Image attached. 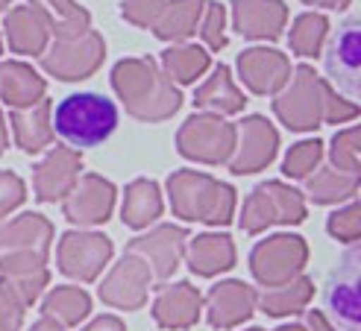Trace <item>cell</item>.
Instances as JSON below:
<instances>
[{"label":"cell","mask_w":361,"mask_h":331,"mask_svg":"<svg viewBox=\"0 0 361 331\" xmlns=\"http://www.w3.org/2000/svg\"><path fill=\"white\" fill-rule=\"evenodd\" d=\"M276 118L291 132H314L323 123H347L358 118V106L320 77L312 65H297L274 100Z\"/></svg>","instance_id":"6da1fadb"},{"label":"cell","mask_w":361,"mask_h":331,"mask_svg":"<svg viewBox=\"0 0 361 331\" xmlns=\"http://www.w3.org/2000/svg\"><path fill=\"white\" fill-rule=\"evenodd\" d=\"M112 88L118 100L123 103L126 115H133L135 120L144 123L168 120L183 106L179 88L165 77V70L150 56L121 59L112 68Z\"/></svg>","instance_id":"7a4b0ae2"},{"label":"cell","mask_w":361,"mask_h":331,"mask_svg":"<svg viewBox=\"0 0 361 331\" xmlns=\"http://www.w3.org/2000/svg\"><path fill=\"white\" fill-rule=\"evenodd\" d=\"M168 196L176 217L200 220L206 226H226L235 214V188L200 170L171 173Z\"/></svg>","instance_id":"3957f363"},{"label":"cell","mask_w":361,"mask_h":331,"mask_svg":"<svg viewBox=\"0 0 361 331\" xmlns=\"http://www.w3.org/2000/svg\"><path fill=\"white\" fill-rule=\"evenodd\" d=\"M53 135L65 138L71 146H97L115 132L118 108L103 94H71L50 115Z\"/></svg>","instance_id":"277c9868"},{"label":"cell","mask_w":361,"mask_h":331,"mask_svg":"<svg viewBox=\"0 0 361 331\" xmlns=\"http://www.w3.org/2000/svg\"><path fill=\"white\" fill-rule=\"evenodd\" d=\"M309 208H305V196L285 185V182L267 179L262 185L250 191L241 208V229L247 235H259L270 226H297L305 220Z\"/></svg>","instance_id":"5b68a950"},{"label":"cell","mask_w":361,"mask_h":331,"mask_svg":"<svg viewBox=\"0 0 361 331\" xmlns=\"http://www.w3.org/2000/svg\"><path fill=\"white\" fill-rule=\"evenodd\" d=\"M309 264V244L300 235H270L250 252V273L262 287H279L302 275Z\"/></svg>","instance_id":"8992f818"},{"label":"cell","mask_w":361,"mask_h":331,"mask_svg":"<svg viewBox=\"0 0 361 331\" xmlns=\"http://www.w3.org/2000/svg\"><path fill=\"white\" fill-rule=\"evenodd\" d=\"M176 150L200 164H226L235 150V123L226 118L197 112L176 132Z\"/></svg>","instance_id":"52a82bcc"},{"label":"cell","mask_w":361,"mask_h":331,"mask_svg":"<svg viewBox=\"0 0 361 331\" xmlns=\"http://www.w3.org/2000/svg\"><path fill=\"white\" fill-rule=\"evenodd\" d=\"M103 59H106V42L94 30H88L68 42H53L39 56L44 73H50V77H56L62 82L88 80L92 73H97Z\"/></svg>","instance_id":"ba28073f"},{"label":"cell","mask_w":361,"mask_h":331,"mask_svg":"<svg viewBox=\"0 0 361 331\" xmlns=\"http://www.w3.org/2000/svg\"><path fill=\"white\" fill-rule=\"evenodd\" d=\"M361 249L350 246L341 255V264L329 273L326 287H323V302L332 320L344 331H361Z\"/></svg>","instance_id":"9c48e42d"},{"label":"cell","mask_w":361,"mask_h":331,"mask_svg":"<svg viewBox=\"0 0 361 331\" xmlns=\"http://www.w3.org/2000/svg\"><path fill=\"white\" fill-rule=\"evenodd\" d=\"M112 252H115V246L106 235L74 229V232L62 235V241L56 246V264L71 279L94 282L103 273V267L112 261Z\"/></svg>","instance_id":"30bf717a"},{"label":"cell","mask_w":361,"mask_h":331,"mask_svg":"<svg viewBox=\"0 0 361 331\" xmlns=\"http://www.w3.org/2000/svg\"><path fill=\"white\" fill-rule=\"evenodd\" d=\"M276 150L279 132L274 130V123L262 115H250L241 120V126H235V150L226 164L235 176L259 173L276 158Z\"/></svg>","instance_id":"8fae6325"},{"label":"cell","mask_w":361,"mask_h":331,"mask_svg":"<svg viewBox=\"0 0 361 331\" xmlns=\"http://www.w3.org/2000/svg\"><path fill=\"white\" fill-rule=\"evenodd\" d=\"M185 246H188V232L183 226L161 223V226L150 229L147 235H138L135 241L126 244V252L138 255V258L150 267L153 279L165 282L179 270V264H183Z\"/></svg>","instance_id":"7c38bea8"},{"label":"cell","mask_w":361,"mask_h":331,"mask_svg":"<svg viewBox=\"0 0 361 331\" xmlns=\"http://www.w3.org/2000/svg\"><path fill=\"white\" fill-rule=\"evenodd\" d=\"M358 30H361L358 18H347L326 47L329 85L344 91L347 100H355L361 94V39H358Z\"/></svg>","instance_id":"4fadbf2b"},{"label":"cell","mask_w":361,"mask_h":331,"mask_svg":"<svg viewBox=\"0 0 361 331\" xmlns=\"http://www.w3.org/2000/svg\"><path fill=\"white\" fill-rule=\"evenodd\" d=\"M150 282H153L150 267L144 264L138 255L123 252V258L109 270V275H106L103 285L97 287L100 302L109 308H121V311H138L147 302Z\"/></svg>","instance_id":"5bb4252c"},{"label":"cell","mask_w":361,"mask_h":331,"mask_svg":"<svg viewBox=\"0 0 361 331\" xmlns=\"http://www.w3.org/2000/svg\"><path fill=\"white\" fill-rule=\"evenodd\" d=\"M115 208V185L97 173H85L62 199V214L74 226H100L112 217Z\"/></svg>","instance_id":"9a60e30c"},{"label":"cell","mask_w":361,"mask_h":331,"mask_svg":"<svg viewBox=\"0 0 361 331\" xmlns=\"http://www.w3.org/2000/svg\"><path fill=\"white\" fill-rule=\"evenodd\" d=\"M82 170V156L74 146H53V150L35 164L32 191L39 202H62L71 188L77 185Z\"/></svg>","instance_id":"2e32d148"},{"label":"cell","mask_w":361,"mask_h":331,"mask_svg":"<svg viewBox=\"0 0 361 331\" xmlns=\"http://www.w3.org/2000/svg\"><path fill=\"white\" fill-rule=\"evenodd\" d=\"M238 77L241 82L259 97H270L279 94L285 88L288 77H291V62H288L285 53L274 50V47H247L238 53Z\"/></svg>","instance_id":"e0dca14e"},{"label":"cell","mask_w":361,"mask_h":331,"mask_svg":"<svg viewBox=\"0 0 361 331\" xmlns=\"http://www.w3.org/2000/svg\"><path fill=\"white\" fill-rule=\"evenodd\" d=\"M232 30L250 42H276L288 24L282 0H232Z\"/></svg>","instance_id":"ac0fdd59"},{"label":"cell","mask_w":361,"mask_h":331,"mask_svg":"<svg viewBox=\"0 0 361 331\" xmlns=\"http://www.w3.org/2000/svg\"><path fill=\"white\" fill-rule=\"evenodd\" d=\"M50 282L47 255L39 252H4L0 255V285L12 290L24 305H32Z\"/></svg>","instance_id":"d6986e66"},{"label":"cell","mask_w":361,"mask_h":331,"mask_svg":"<svg viewBox=\"0 0 361 331\" xmlns=\"http://www.w3.org/2000/svg\"><path fill=\"white\" fill-rule=\"evenodd\" d=\"M256 296L259 293L250 285L238 282V279H226L218 282L209 296H206V320L212 328H235L241 323H247L252 314H256Z\"/></svg>","instance_id":"ffe728a7"},{"label":"cell","mask_w":361,"mask_h":331,"mask_svg":"<svg viewBox=\"0 0 361 331\" xmlns=\"http://www.w3.org/2000/svg\"><path fill=\"white\" fill-rule=\"evenodd\" d=\"M203 314V296L191 282H173L159 290L153 302V320L159 328L168 331H185L197 325Z\"/></svg>","instance_id":"44dd1931"},{"label":"cell","mask_w":361,"mask_h":331,"mask_svg":"<svg viewBox=\"0 0 361 331\" xmlns=\"http://www.w3.org/2000/svg\"><path fill=\"white\" fill-rule=\"evenodd\" d=\"M185 261H188L194 275L212 279V275L226 273V270L235 267V244H232L229 235H218V232H206V235L188 237Z\"/></svg>","instance_id":"7402d4cb"},{"label":"cell","mask_w":361,"mask_h":331,"mask_svg":"<svg viewBox=\"0 0 361 331\" xmlns=\"http://www.w3.org/2000/svg\"><path fill=\"white\" fill-rule=\"evenodd\" d=\"M53 244V223L42 214H21L0 226V255L4 252H39L47 255Z\"/></svg>","instance_id":"603a6c76"},{"label":"cell","mask_w":361,"mask_h":331,"mask_svg":"<svg viewBox=\"0 0 361 331\" xmlns=\"http://www.w3.org/2000/svg\"><path fill=\"white\" fill-rule=\"evenodd\" d=\"M50 115H53V103L44 97L35 106H27V108H12V132H15V144L21 146L24 153L35 156L42 153L44 146L53 144V123H50Z\"/></svg>","instance_id":"cb8c5ba5"},{"label":"cell","mask_w":361,"mask_h":331,"mask_svg":"<svg viewBox=\"0 0 361 331\" xmlns=\"http://www.w3.org/2000/svg\"><path fill=\"white\" fill-rule=\"evenodd\" d=\"M4 30H6V42H9L12 53H21V56H42L47 50L50 32L32 6L9 9L4 18Z\"/></svg>","instance_id":"d4e9b609"},{"label":"cell","mask_w":361,"mask_h":331,"mask_svg":"<svg viewBox=\"0 0 361 331\" xmlns=\"http://www.w3.org/2000/svg\"><path fill=\"white\" fill-rule=\"evenodd\" d=\"M30 6L39 12L47 32L56 42L77 39L92 30V12L80 6L77 0H30Z\"/></svg>","instance_id":"484cf974"},{"label":"cell","mask_w":361,"mask_h":331,"mask_svg":"<svg viewBox=\"0 0 361 331\" xmlns=\"http://www.w3.org/2000/svg\"><path fill=\"white\" fill-rule=\"evenodd\" d=\"M47 82L27 62H4L0 65V100L9 108H27L44 100Z\"/></svg>","instance_id":"4316f807"},{"label":"cell","mask_w":361,"mask_h":331,"mask_svg":"<svg viewBox=\"0 0 361 331\" xmlns=\"http://www.w3.org/2000/svg\"><path fill=\"white\" fill-rule=\"evenodd\" d=\"M244 94L238 91V85L232 82V73L226 65H218L212 70V77L194 91V106L203 108L206 115H218V118H226V115H238L244 108Z\"/></svg>","instance_id":"83f0119b"},{"label":"cell","mask_w":361,"mask_h":331,"mask_svg":"<svg viewBox=\"0 0 361 331\" xmlns=\"http://www.w3.org/2000/svg\"><path fill=\"white\" fill-rule=\"evenodd\" d=\"M203 6H206V0H168L150 27L153 35L161 42H173V44L191 39L203 18Z\"/></svg>","instance_id":"f1b7e54d"},{"label":"cell","mask_w":361,"mask_h":331,"mask_svg":"<svg viewBox=\"0 0 361 331\" xmlns=\"http://www.w3.org/2000/svg\"><path fill=\"white\" fill-rule=\"evenodd\" d=\"M161 191L153 179H135L126 185V194H123V206H121V220L123 226L130 229H147L150 223L161 217Z\"/></svg>","instance_id":"f546056e"},{"label":"cell","mask_w":361,"mask_h":331,"mask_svg":"<svg viewBox=\"0 0 361 331\" xmlns=\"http://www.w3.org/2000/svg\"><path fill=\"white\" fill-rule=\"evenodd\" d=\"M314 296V282L297 275L279 287H264L262 296H256V308H262L267 317H294L302 314V308Z\"/></svg>","instance_id":"4dcf8cb0"},{"label":"cell","mask_w":361,"mask_h":331,"mask_svg":"<svg viewBox=\"0 0 361 331\" xmlns=\"http://www.w3.org/2000/svg\"><path fill=\"white\" fill-rule=\"evenodd\" d=\"M302 182H305V196L314 206H335V202L353 199L358 194V176L335 170V168H320Z\"/></svg>","instance_id":"1f68e13d"},{"label":"cell","mask_w":361,"mask_h":331,"mask_svg":"<svg viewBox=\"0 0 361 331\" xmlns=\"http://www.w3.org/2000/svg\"><path fill=\"white\" fill-rule=\"evenodd\" d=\"M88 314H92V296L74 285H62V287H53L44 302H42V317L65 325H80Z\"/></svg>","instance_id":"d6a6232c"},{"label":"cell","mask_w":361,"mask_h":331,"mask_svg":"<svg viewBox=\"0 0 361 331\" xmlns=\"http://www.w3.org/2000/svg\"><path fill=\"white\" fill-rule=\"evenodd\" d=\"M212 65V56L197 47V44H173L161 53V68H165V77L171 82L179 85H191L197 82V77H203Z\"/></svg>","instance_id":"836d02e7"},{"label":"cell","mask_w":361,"mask_h":331,"mask_svg":"<svg viewBox=\"0 0 361 331\" xmlns=\"http://www.w3.org/2000/svg\"><path fill=\"white\" fill-rule=\"evenodd\" d=\"M329 35V18L320 12H302L297 21L291 24V35H288V44L297 56L302 59H314L320 56L323 42Z\"/></svg>","instance_id":"e575fe53"},{"label":"cell","mask_w":361,"mask_h":331,"mask_svg":"<svg viewBox=\"0 0 361 331\" xmlns=\"http://www.w3.org/2000/svg\"><path fill=\"white\" fill-rule=\"evenodd\" d=\"M323 158V141L312 138V141H300L288 150L285 161H282V173L291 179H305L317 170V164Z\"/></svg>","instance_id":"d590c367"},{"label":"cell","mask_w":361,"mask_h":331,"mask_svg":"<svg viewBox=\"0 0 361 331\" xmlns=\"http://www.w3.org/2000/svg\"><path fill=\"white\" fill-rule=\"evenodd\" d=\"M358 126H347V130H341L335 132L332 138V146H329V168L335 170H344V173H355L358 176Z\"/></svg>","instance_id":"8d00e7d4"},{"label":"cell","mask_w":361,"mask_h":331,"mask_svg":"<svg viewBox=\"0 0 361 331\" xmlns=\"http://www.w3.org/2000/svg\"><path fill=\"white\" fill-rule=\"evenodd\" d=\"M200 39L206 42L209 50H224L226 47V6L224 4H214V0H206L203 6V18L200 24Z\"/></svg>","instance_id":"74e56055"},{"label":"cell","mask_w":361,"mask_h":331,"mask_svg":"<svg viewBox=\"0 0 361 331\" xmlns=\"http://www.w3.org/2000/svg\"><path fill=\"white\" fill-rule=\"evenodd\" d=\"M329 235L341 244H355L361 237V206L358 202H350L347 208H338L335 214H329L326 223Z\"/></svg>","instance_id":"f35d334b"},{"label":"cell","mask_w":361,"mask_h":331,"mask_svg":"<svg viewBox=\"0 0 361 331\" xmlns=\"http://www.w3.org/2000/svg\"><path fill=\"white\" fill-rule=\"evenodd\" d=\"M27 199L24 179L12 170H0V220H6Z\"/></svg>","instance_id":"ab89813d"},{"label":"cell","mask_w":361,"mask_h":331,"mask_svg":"<svg viewBox=\"0 0 361 331\" xmlns=\"http://www.w3.org/2000/svg\"><path fill=\"white\" fill-rule=\"evenodd\" d=\"M168 0H123L121 4V15L130 21L133 27L138 30H150L156 15L161 12V6H165Z\"/></svg>","instance_id":"60d3db41"},{"label":"cell","mask_w":361,"mask_h":331,"mask_svg":"<svg viewBox=\"0 0 361 331\" xmlns=\"http://www.w3.org/2000/svg\"><path fill=\"white\" fill-rule=\"evenodd\" d=\"M27 305L15 296L12 290L0 285V331H21Z\"/></svg>","instance_id":"b9f144b4"},{"label":"cell","mask_w":361,"mask_h":331,"mask_svg":"<svg viewBox=\"0 0 361 331\" xmlns=\"http://www.w3.org/2000/svg\"><path fill=\"white\" fill-rule=\"evenodd\" d=\"M82 331H126V325H123V320H118L112 314H103V317H94Z\"/></svg>","instance_id":"7bdbcfd3"},{"label":"cell","mask_w":361,"mask_h":331,"mask_svg":"<svg viewBox=\"0 0 361 331\" xmlns=\"http://www.w3.org/2000/svg\"><path fill=\"white\" fill-rule=\"evenodd\" d=\"M305 331H338L329 320H326V314L323 311H305Z\"/></svg>","instance_id":"ee69618b"},{"label":"cell","mask_w":361,"mask_h":331,"mask_svg":"<svg viewBox=\"0 0 361 331\" xmlns=\"http://www.w3.org/2000/svg\"><path fill=\"white\" fill-rule=\"evenodd\" d=\"M305 6H323V9H347L353 0H302Z\"/></svg>","instance_id":"f6af8a7d"},{"label":"cell","mask_w":361,"mask_h":331,"mask_svg":"<svg viewBox=\"0 0 361 331\" xmlns=\"http://www.w3.org/2000/svg\"><path fill=\"white\" fill-rule=\"evenodd\" d=\"M27 331H65L59 323H53V320H47V317H39V320H35Z\"/></svg>","instance_id":"bcb514c9"},{"label":"cell","mask_w":361,"mask_h":331,"mask_svg":"<svg viewBox=\"0 0 361 331\" xmlns=\"http://www.w3.org/2000/svg\"><path fill=\"white\" fill-rule=\"evenodd\" d=\"M6 144H9V135H6V120H4V112H0V156L6 153Z\"/></svg>","instance_id":"7dc6e473"},{"label":"cell","mask_w":361,"mask_h":331,"mask_svg":"<svg viewBox=\"0 0 361 331\" xmlns=\"http://www.w3.org/2000/svg\"><path fill=\"white\" fill-rule=\"evenodd\" d=\"M276 331H305V325L302 323H291V325H279Z\"/></svg>","instance_id":"c3c4849f"},{"label":"cell","mask_w":361,"mask_h":331,"mask_svg":"<svg viewBox=\"0 0 361 331\" xmlns=\"http://www.w3.org/2000/svg\"><path fill=\"white\" fill-rule=\"evenodd\" d=\"M9 4H12V0H0V9H6Z\"/></svg>","instance_id":"681fc988"},{"label":"cell","mask_w":361,"mask_h":331,"mask_svg":"<svg viewBox=\"0 0 361 331\" xmlns=\"http://www.w3.org/2000/svg\"><path fill=\"white\" fill-rule=\"evenodd\" d=\"M247 331H264V328H247Z\"/></svg>","instance_id":"f907efd6"},{"label":"cell","mask_w":361,"mask_h":331,"mask_svg":"<svg viewBox=\"0 0 361 331\" xmlns=\"http://www.w3.org/2000/svg\"><path fill=\"white\" fill-rule=\"evenodd\" d=\"M0 50H4V42H0Z\"/></svg>","instance_id":"816d5d0a"}]
</instances>
